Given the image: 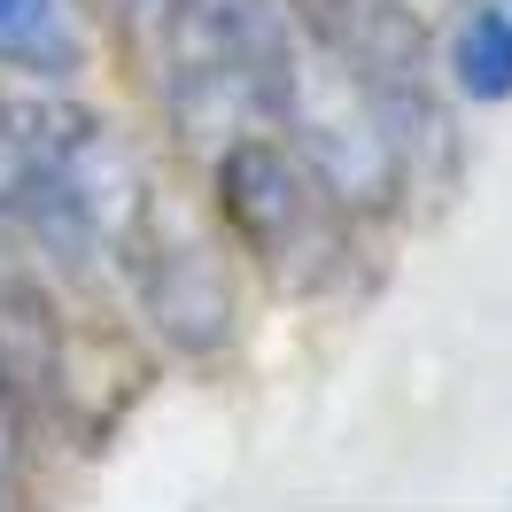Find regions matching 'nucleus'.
Returning a JSON list of instances; mask_svg holds the SVG:
<instances>
[{"instance_id":"1","label":"nucleus","mask_w":512,"mask_h":512,"mask_svg":"<svg viewBox=\"0 0 512 512\" xmlns=\"http://www.w3.org/2000/svg\"><path fill=\"white\" fill-rule=\"evenodd\" d=\"M156 194L109 117L55 94H0V225L63 264L117 256Z\"/></svg>"},{"instance_id":"2","label":"nucleus","mask_w":512,"mask_h":512,"mask_svg":"<svg viewBox=\"0 0 512 512\" xmlns=\"http://www.w3.org/2000/svg\"><path fill=\"white\" fill-rule=\"evenodd\" d=\"M210 194H218L225 233L241 241V256L264 264V280L288 295H326L350 280V225L326 202V187L303 171L280 132H241L218 140L210 163Z\"/></svg>"},{"instance_id":"3","label":"nucleus","mask_w":512,"mask_h":512,"mask_svg":"<svg viewBox=\"0 0 512 512\" xmlns=\"http://www.w3.org/2000/svg\"><path fill=\"white\" fill-rule=\"evenodd\" d=\"M295 24L319 39L334 63H350L388 125L404 140V171L419 179V148H443V109H435V78H427V32H419L412 0H288Z\"/></svg>"},{"instance_id":"4","label":"nucleus","mask_w":512,"mask_h":512,"mask_svg":"<svg viewBox=\"0 0 512 512\" xmlns=\"http://www.w3.org/2000/svg\"><path fill=\"white\" fill-rule=\"evenodd\" d=\"M117 272H125V288L140 295V319L156 326L171 350L187 357H210L233 342V280H225V256L187 233V225H171L163 202L140 210V225L125 233V249L109 256Z\"/></svg>"},{"instance_id":"5","label":"nucleus","mask_w":512,"mask_h":512,"mask_svg":"<svg viewBox=\"0 0 512 512\" xmlns=\"http://www.w3.org/2000/svg\"><path fill=\"white\" fill-rule=\"evenodd\" d=\"M450 86L466 101H512V0H466L450 39Z\"/></svg>"},{"instance_id":"6","label":"nucleus","mask_w":512,"mask_h":512,"mask_svg":"<svg viewBox=\"0 0 512 512\" xmlns=\"http://www.w3.org/2000/svg\"><path fill=\"white\" fill-rule=\"evenodd\" d=\"M78 24L63 0H0V63L39 70V78H70L78 70Z\"/></svg>"}]
</instances>
